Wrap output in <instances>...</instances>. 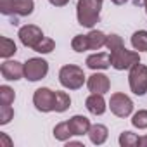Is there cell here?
I'll list each match as a JSON object with an SVG mask.
<instances>
[{
	"mask_svg": "<svg viewBox=\"0 0 147 147\" xmlns=\"http://www.w3.org/2000/svg\"><path fill=\"white\" fill-rule=\"evenodd\" d=\"M106 47L109 49V54H111V66L114 69H118V71L131 69L135 64L140 62L138 52H133V50L125 49L123 40L118 35H107Z\"/></svg>",
	"mask_w": 147,
	"mask_h": 147,
	"instance_id": "1",
	"label": "cell"
},
{
	"mask_svg": "<svg viewBox=\"0 0 147 147\" xmlns=\"http://www.w3.org/2000/svg\"><path fill=\"white\" fill-rule=\"evenodd\" d=\"M102 0H78L76 4V16L78 23L85 28H94L100 19Z\"/></svg>",
	"mask_w": 147,
	"mask_h": 147,
	"instance_id": "2",
	"label": "cell"
},
{
	"mask_svg": "<svg viewBox=\"0 0 147 147\" xmlns=\"http://www.w3.org/2000/svg\"><path fill=\"white\" fill-rule=\"evenodd\" d=\"M59 82L64 88L69 90H78L85 83V73L76 64H66L59 71Z\"/></svg>",
	"mask_w": 147,
	"mask_h": 147,
	"instance_id": "3",
	"label": "cell"
},
{
	"mask_svg": "<svg viewBox=\"0 0 147 147\" xmlns=\"http://www.w3.org/2000/svg\"><path fill=\"white\" fill-rule=\"evenodd\" d=\"M130 88L135 95H144L147 94V66L144 64H135L130 69V76H128Z\"/></svg>",
	"mask_w": 147,
	"mask_h": 147,
	"instance_id": "4",
	"label": "cell"
},
{
	"mask_svg": "<svg viewBox=\"0 0 147 147\" xmlns=\"http://www.w3.org/2000/svg\"><path fill=\"white\" fill-rule=\"evenodd\" d=\"M33 9V0H0V12L5 16H30Z\"/></svg>",
	"mask_w": 147,
	"mask_h": 147,
	"instance_id": "5",
	"label": "cell"
},
{
	"mask_svg": "<svg viewBox=\"0 0 147 147\" xmlns=\"http://www.w3.org/2000/svg\"><path fill=\"white\" fill-rule=\"evenodd\" d=\"M49 62L42 57H31L24 62V78L30 82H38L47 76Z\"/></svg>",
	"mask_w": 147,
	"mask_h": 147,
	"instance_id": "6",
	"label": "cell"
},
{
	"mask_svg": "<svg viewBox=\"0 0 147 147\" xmlns=\"http://www.w3.org/2000/svg\"><path fill=\"white\" fill-rule=\"evenodd\" d=\"M109 107H111V113L118 118H126L131 114L133 111V102L128 95L125 94H113L111 95V100H109Z\"/></svg>",
	"mask_w": 147,
	"mask_h": 147,
	"instance_id": "7",
	"label": "cell"
},
{
	"mask_svg": "<svg viewBox=\"0 0 147 147\" xmlns=\"http://www.w3.org/2000/svg\"><path fill=\"white\" fill-rule=\"evenodd\" d=\"M33 104L38 111L42 113H50L54 111V104H55V92L47 88V87H42L38 90H35L33 94Z\"/></svg>",
	"mask_w": 147,
	"mask_h": 147,
	"instance_id": "8",
	"label": "cell"
},
{
	"mask_svg": "<svg viewBox=\"0 0 147 147\" xmlns=\"http://www.w3.org/2000/svg\"><path fill=\"white\" fill-rule=\"evenodd\" d=\"M18 36H19V40H21V43H23L24 47L35 49V47L40 43V40L43 38V31H42L38 26H35V24H26V26H23V28L19 30Z\"/></svg>",
	"mask_w": 147,
	"mask_h": 147,
	"instance_id": "9",
	"label": "cell"
},
{
	"mask_svg": "<svg viewBox=\"0 0 147 147\" xmlns=\"http://www.w3.org/2000/svg\"><path fill=\"white\" fill-rule=\"evenodd\" d=\"M0 73H2V76L9 82L21 80L24 76V64L18 62V61H5L0 66Z\"/></svg>",
	"mask_w": 147,
	"mask_h": 147,
	"instance_id": "10",
	"label": "cell"
},
{
	"mask_svg": "<svg viewBox=\"0 0 147 147\" xmlns=\"http://www.w3.org/2000/svg\"><path fill=\"white\" fill-rule=\"evenodd\" d=\"M87 87L92 94H106L109 92L111 88V82L106 75H102V73H94V75L87 80Z\"/></svg>",
	"mask_w": 147,
	"mask_h": 147,
	"instance_id": "11",
	"label": "cell"
},
{
	"mask_svg": "<svg viewBox=\"0 0 147 147\" xmlns=\"http://www.w3.org/2000/svg\"><path fill=\"white\" fill-rule=\"evenodd\" d=\"M85 106H87V109L92 113V114H95V116H100V114H104L106 113V100H104V97H102V94H92V95H88L87 97V100H85Z\"/></svg>",
	"mask_w": 147,
	"mask_h": 147,
	"instance_id": "12",
	"label": "cell"
},
{
	"mask_svg": "<svg viewBox=\"0 0 147 147\" xmlns=\"http://www.w3.org/2000/svg\"><path fill=\"white\" fill-rule=\"evenodd\" d=\"M87 66L90 69H107L111 66V54L97 52L87 57Z\"/></svg>",
	"mask_w": 147,
	"mask_h": 147,
	"instance_id": "13",
	"label": "cell"
},
{
	"mask_svg": "<svg viewBox=\"0 0 147 147\" xmlns=\"http://www.w3.org/2000/svg\"><path fill=\"white\" fill-rule=\"evenodd\" d=\"M67 123H69V128H71L73 135H85V133H88V130L92 126L90 125V119L85 118V116H80V114L73 116Z\"/></svg>",
	"mask_w": 147,
	"mask_h": 147,
	"instance_id": "14",
	"label": "cell"
},
{
	"mask_svg": "<svg viewBox=\"0 0 147 147\" xmlns=\"http://www.w3.org/2000/svg\"><path fill=\"white\" fill-rule=\"evenodd\" d=\"M87 135L90 137V142H92V144L100 145V144H104V142L107 140L109 131H107V128H106L104 125L95 123V125H92V126H90V130H88V133H87Z\"/></svg>",
	"mask_w": 147,
	"mask_h": 147,
	"instance_id": "15",
	"label": "cell"
},
{
	"mask_svg": "<svg viewBox=\"0 0 147 147\" xmlns=\"http://www.w3.org/2000/svg\"><path fill=\"white\" fill-rule=\"evenodd\" d=\"M87 38H88V47H90V50H99V49L104 47L106 42H107V35H104V33L99 31V30H92V31L87 35Z\"/></svg>",
	"mask_w": 147,
	"mask_h": 147,
	"instance_id": "16",
	"label": "cell"
},
{
	"mask_svg": "<svg viewBox=\"0 0 147 147\" xmlns=\"http://www.w3.org/2000/svg\"><path fill=\"white\" fill-rule=\"evenodd\" d=\"M131 45L138 52H147V31L140 30L131 35Z\"/></svg>",
	"mask_w": 147,
	"mask_h": 147,
	"instance_id": "17",
	"label": "cell"
},
{
	"mask_svg": "<svg viewBox=\"0 0 147 147\" xmlns=\"http://www.w3.org/2000/svg\"><path fill=\"white\" fill-rule=\"evenodd\" d=\"M54 137H55L57 140H61V142H67V140L73 137V131H71V128H69V123H67V121H62V123L55 125V128H54Z\"/></svg>",
	"mask_w": 147,
	"mask_h": 147,
	"instance_id": "18",
	"label": "cell"
},
{
	"mask_svg": "<svg viewBox=\"0 0 147 147\" xmlns=\"http://www.w3.org/2000/svg\"><path fill=\"white\" fill-rule=\"evenodd\" d=\"M16 52H18L16 43H14L11 38H7V36H2V38H0V55H2L4 59H9V57L14 55Z\"/></svg>",
	"mask_w": 147,
	"mask_h": 147,
	"instance_id": "19",
	"label": "cell"
},
{
	"mask_svg": "<svg viewBox=\"0 0 147 147\" xmlns=\"http://www.w3.org/2000/svg\"><path fill=\"white\" fill-rule=\"evenodd\" d=\"M71 106V99L66 92H55V104H54V111L55 113H64L67 107Z\"/></svg>",
	"mask_w": 147,
	"mask_h": 147,
	"instance_id": "20",
	"label": "cell"
},
{
	"mask_svg": "<svg viewBox=\"0 0 147 147\" xmlns=\"http://www.w3.org/2000/svg\"><path fill=\"white\" fill-rule=\"evenodd\" d=\"M71 47H73V50H75V52H85V50H90L87 35H76L75 38H73V42H71Z\"/></svg>",
	"mask_w": 147,
	"mask_h": 147,
	"instance_id": "21",
	"label": "cell"
},
{
	"mask_svg": "<svg viewBox=\"0 0 147 147\" xmlns=\"http://www.w3.org/2000/svg\"><path fill=\"white\" fill-rule=\"evenodd\" d=\"M119 145L121 147H135V145H138V137L131 131H123L119 135Z\"/></svg>",
	"mask_w": 147,
	"mask_h": 147,
	"instance_id": "22",
	"label": "cell"
},
{
	"mask_svg": "<svg viewBox=\"0 0 147 147\" xmlns=\"http://www.w3.org/2000/svg\"><path fill=\"white\" fill-rule=\"evenodd\" d=\"M55 49V43H54V40L52 38H47V36H43L42 40H40V43L33 49L35 52H38V54H49V52H52Z\"/></svg>",
	"mask_w": 147,
	"mask_h": 147,
	"instance_id": "23",
	"label": "cell"
},
{
	"mask_svg": "<svg viewBox=\"0 0 147 147\" xmlns=\"http://www.w3.org/2000/svg\"><path fill=\"white\" fill-rule=\"evenodd\" d=\"M14 99H16V94L11 87H7V85L0 87V104H9L11 106L14 102Z\"/></svg>",
	"mask_w": 147,
	"mask_h": 147,
	"instance_id": "24",
	"label": "cell"
},
{
	"mask_svg": "<svg viewBox=\"0 0 147 147\" xmlns=\"http://www.w3.org/2000/svg\"><path fill=\"white\" fill-rule=\"evenodd\" d=\"M131 125H133L135 128H138V130L147 128V111H145V109H142V111L135 113V114H133V118H131Z\"/></svg>",
	"mask_w": 147,
	"mask_h": 147,
	"instance_id": "25",
	"label": "cell"
},
{
	"mask_svg": "<svg viewBox=\"0 0 147 147\" xmlns=\"http://www.w3.org/2000/svg\"><path fill=\"white\" fill-rule=\"evenodd\" d=\"M12 118H14V109L9 104L0 106V125H7Z\"/></svg>",
	"mask_w": 147,
	"mask_h": 147,
	"instance_id": "26",
	"label": "cell"
},
{
	"mask_svg": "<svg viewBox=\"0 0 147 147\" xmlns=\"http://www.w3.org/2000/svg\"><path fill=\"white\" fill-rule=\"evenodd\" d=\"M0 145H5V147H11V145H12L11 138H9L5 133H0Z\"/></svg>",
	"mask_w": 147,
	"mask_h": 147,
	"instance_id": "27",
	"label": "cell"
},
{
	"mask_svg": "<svg viewBox=\"0 0 147 147\" xmlns=\"http://www.w3.org/2000/svg\"><path fill=\"white\" fill-rule=\"evenodd\" d=\"M49 2L52 4V5H55V7H62V5H66L69 0H49Z\"/></svg>",
	"mask_w": 147,
	"mask_h": 147,
	"instance_id": "28",
	"label": "cell"
},
{
	"mask_svg": "<svg viewBox=\"0 0 147 147\" xmlns=\"http://www.w3.org/2000/svg\"><path fill=\"white\" fill-rule=\"evenodd\" d=\"M138 145H140V147H147V135L138 137Z\"/></svg>",
	"mask_w": 147,
	"mask_h": 147,
	"instance_id": "29",
	"label": "cell"
},
{
	"mask_svg": "<svg viewBox=\"0 0 147 147\" xmlns=\"http://www.w3.org/2000/svg\"><path fill=\"white\" fill-rule=\"evenodd\" d=\"M135 4L138 5V4H142L144 7H145V12H147V0H135Z\"/></svg>",
	"mask_w": 147,
	"mask_h": 147,
	"instance_id": "30",
	"label": "cell"
},
{
	"mask_svg": "<svg viewBox=\"0 0 147 147\" xmlns=\"http://www.w3.org/2000/svg\"><path fill=\"white\" fill-rule=\"evenodd\" d=\"M113 4H116V5H123V4H126L128 0H111Z\"/></svg>",
	"mask_w": 147,
	"mask_h": 147,
	"instance_id": "31",
	"label": "cell"
}]
</instances>
